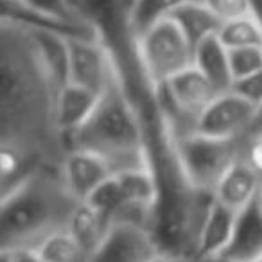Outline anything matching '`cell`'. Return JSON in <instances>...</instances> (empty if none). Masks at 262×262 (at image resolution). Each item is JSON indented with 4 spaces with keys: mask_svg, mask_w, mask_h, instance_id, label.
Listing matches in <instances>:
<instances>
[{
    "mask_svg": "<svg viewBox=\"0 0 262 262\" xmlns=\"http://www.w3.org/2000/svg\"><path fill=\"white\" fill-rule=\"evenodd\" d=\"M69 83L65 36L0 20V135L2 149L31 167H63L69 153L58 126V97Z\"/></svg>",
    "mask_w": 262,
    "mask_h": 262,
    "instance_id": "1",
    "label": "cell"
},
{
    "mask_svg": "<svg viewBox=\"0 0 262 262\" xmlns=\"http://www.w3.org/2000/svg\"><path fill=\"white\" fill-rule=\"evenodd\" d=\"M81 201L67 187L61 169L41 167L2 192L0 248L34 250L45 237L69 228Z\"/></svg>",
    "mask_w": 262,
    "mask_h": 262,
    "instance_id": "2",
    "label": "cell"
},
{
    "mask_svg": "<svg viewBox=\"0 0 262 262\" xmlns=\"http://www.w3.org/2000/svg\"><path fill=\"white\" fill-rule=\"evenodd\" d=\"M67 146L102 157L113 174L127 169H149L139 110L124 90L117 70L90 119L67 135Z\"/></svg>",
    "mask_w": 262,
    "mask_h": 262,
    "instance_id": "3",
    "label": "cell"
},
{
    "mask_svg": "<svg viewBox=\"0 0 262 262\" xmlns=\"http://www.w3.org/2000/svg\"><path fill=\"white\" fill-rule=\"evenodd\" d=\"M139 49L144 70L157 88L194 67V45L171 16L147 27L139 38Z\"/></svg>",
    "mask_w": 262,
    "mask_h": 262,
    "instance_id": "4",
    "label": "cell"
},
{
    "mask_svg": "<svg viewBox=\"0 0 262 262\" xmlns=\"http://www.w3.org/2000/svg\"><path fill=\"white\" fill-rule=\"evenodd\" d=\"M178 147L190 183L212 196L223 174L241 157V139L223 140L192 133L178 139Z\"/></svg>",
    "mask_w": 262,
    "mask_h": 262,
    "instance_id": "5",
    "label": "cell"
},
{
    "mask_svg": "<svg viewBox=\"0 0 262 262\" xmlns=\"http://www.w3.org/2000/svg\"><path fill=\"white\" fill-rule=\"evenodd\" d=\"M69 83L102 95L113 79V61L99 38H65Z\"/></svg>",
    "mask_w": 262,
    "mask_h": 262,
    "instance_id": "6",
    "label": "cell"
},
{
    "mask_svg": "<svg viewBox=\"0 0 262 262\" xmlns=\"http://www.w3.org/2000/svg\"><path fill=\"white\" fill-rule=\"evenodd\" d=\"M255 113L257 106L248 102L235 92H225L219 94L200 115L194 133L223 140L241 139L253 122Z\"/></svg>",
    "mask_w": 262,
    "mask_h": 262,
    "instance_id": "7",
    "label": "cell"
},
{
    "mask_svg": "<svg viewBox=\"0 0 262 262\" xmlns=\"http://www.w3.org/2000/svg\"><path fill=\"white\" fill-rule=\"evenodd\" d=\"M158 251L162 250L151 230L133 223L115 221L90 262H149Z\"/></svg>",
    "mask_w": 262,
    "mask_h": 262,
    "instance_id": "8",
    "label": "cell"
},
{
    "mask_svg": "<svg viewBox=\"0 0 262 262\" xmlns=\"http://www.w3.org/2000/svg\"><path fill=\"white\" fill-rule=\"evenodd\" d=\"M61 172L67 187L77 201H86L106 180L113 176V169L108 162L86 149H69Z\"/></svg>",
    "mask_w": 262,
    "mask_h": 262,
    "instance_id": "9",
    "label": "cell"
},
{
    "mask_svg": "<svg viewBox=\"0 0 262 262\" xmlns=\"http://www.w3.org/2000/svg\"><path fill=\"white\" fill-rule=\"evenodd\" d=\"M262 185V176L243 157H239L219 180L214 198L232 210L241 212L257 198Z\"/></svg>",
    "mask_w": 262,
    "mask_h": 262,
    "instance_id": "10",
    "label": "cell"
},
{
    "mask_svg": "<svg viewBox=\"0 0 262 262\" xmlns=\"http://www.w3.org/2000/svg\"><path fill=\"white\" fill-rule=\"evenodd\" d=\"M237 217H239L237 210H232L215 198L212 200L207 217H205L203 226H201L196 260L212 258L225 253L233 237V232H235Z\"/></svg>",
    "mask_w": 262,
    "mask_h": 262,
    "instance_id": "11",
    "label": "cell"
},
{
    "mask_svg": "<svg viewBox=\"0 0 262 262\" xmlns=\"http://www.w3.org/2000/svg\"><path fill=\"white\" fill-rule=\"evenodd\" d=\"M223 255L239 262L255 260L262 255V208L257 198L239 212L235 232Z\"/></svg>",
    "mask_w": 262,
    "mask_h": 262,
    "instance_id": "12",
    "label": "cell"
},
{
    "mask_svg": "<svg viewBox=\"0 0 262 262\" xmlns=\"http://www.w3.org/2000/svg\"><path fill=\"white\" fill-rule=\"evenodd\" d=\"M99 101H101V95L88 88L72 83H67L61 88L58 97V126L65 139L90 119Z\"/></svg>",
    "mask_w": 262,
    "mask_h": 262,
    "instance_id": "13",
    "label": "cell"
},
{
    "mask_svg": "<svg viewBox=\"0 0 262 262\" xmlns=\"http://www.w3.org/2000/svg\"><path fill=\"white\" fill-rule=\"evenodd\" d=\"M194 67L208 77L219 94L232 90L233 76L230 69V52L217 34L205 38L194 49Z\"/></svg>",
    "mask_w": 262,
    "mask_h": 262,
    "instance_id": "14",
    "label": "cell"
},
{
    "mask_svg": "<svg viewBox=\"0 0 262 262\" xmlns=\"http://www.w3.org/2000/svg\"><path fill=\"white\" fill-rule=\"evenodd\" d=\"M169 16L182 27V31L189 38L190 43L194 45V49L205 38L212 36V34H217L223 26L221 20L205 4V0L187 2V4L176 8Z\"/></svg>",
    "mask_w": 262,
    "mask_h": 262,
    "instance_id": "15",
    "label": "cell"
},
{
    "mask_svg": "<svg viewBox=\"0 0 262 262\" xmlns=\"http://www.w3.org/2000/svg\"><path fill=\"white\" fill-rule=\"evenodd\" d=\"M110 226H112V219L88 201H81L77 205L69 223V230L83 244L90 257L106 237Z\"/></svg>",
    "mask_w": 262,
    "mask_h": 262,
    "instance_id": "16",
    "label": "cell"
},
{
    "mask_svg": "<svg viewBox=\"0 0 262 262\" xmlns=\"http://www.w3.org/2000/svg\"><path fill=\"white\" fill-rule=\"evenodd\" d=\"M115 180L124 194L126 205H144L155 208L158 203V183L151 169H127L115 172Z\"/></svg>",
    "mask_w": 262,
    "mask_h": 262,
    "instance_id": "17",
    "label": "cell"
},
{
    "mask_svg": "<svg viewBox=\"0 0 262 262\" xmlns=\"http://www.w3.org/2000/svg\"><path fill=\"white\" fill-rule=\"evenodd\" d=\"M41 262H90V255L69 228L45 237L34 250H29Z\"/></svg>",
    "mask_w": 262,
    "mask_h": 262,
    "instance_id": "18",
    "label": "cell"
},
{
    "mask_svg": "<svg viewBox=\"0 0 262 262\" xmlns=\"http://www.w3.org/2000/svg\"><path fill=\"white\" fill-rule=\"evenodd\" d=\"M217 36L226 49L262 47V24L255 15L230 20L223 24Z\"/></svg>",
    "mask_w": 262,
    "mask_h": 262,
    "instance_id": "19",
    "label": "cell"
},
{
    "mask_svg": "<svg viewBox=\"0 0 262 262\" xmlns=\"http://www.w3.org/2000/svg\"><path fill=\"white\" fill-rule=\"evenodd\" d=\"M187 2H192V0H133L131 18L139 36L155 22L169 16L176 8Z\"/></svg>",
    "mask_w": 262,
    "mask_h": 262,
    "instance_id": "20",
    "label": "cell"
},
{
    "mask_svg": "<svg viewBox=\"0 0 262 262\" xmlns=\"http://www.w3.org/2000/svg\"><path fill=\"white\" fill-rule=\"evenodd\" d=\"M15 4H20L22 8L29 9L31 13H36L45 18L76 24V26H90L74 8L72 0H22V2H15Z\"/></svg>",
    "mask_w": 262,
    "mask_h": 262,
    "instance_id": "21",
    "label": "cell"
},
{
    "mask_svg": "<svg viewBox=\"0 0 262 262\" xmlns=\"http://www.w3.org/2000/svg\"><path fill=\"white\" fill-rule=\"evenodd\" d=\"M241 157L262 176V106L257 108L253 122L241 137Z\"/></svg>",
    "mask_w": 262,
    "mask_h": 262,
    "instance_id": "22",
    "label": "cell"
},
{
    "mask_svg": "<svg viewBox=\"0 0 262 262\" xmlns=\"http://www.w3.org/2000/svg\"><path fill=\"white\" fill-rule=\"evenodd\" d=\"M86 201L94 205L95 208H99L101 212H104L110 219H113V215L126 205V200H124L122 190H120L119 183H117L115 174L110 180H106Z\"/></svg>",
    "mask_w": 262,
    "mask_h": 262,
    "instance_id": "23",
    "label": "cell"
},
{
    "mask_svg": "<svg viewBox=\"0 0 262 262\" xmlns=\"http://www.w3.org/2000/svg\"><path fill=\"white\" fill-rule=\"evenodd\" d=\"M233 81L262 70V47L228 49Z\"/></svg>",
    "mask_w": 262,
    "mask_h": 262,
    "instance_id": "24",
    "label": "cell"
},
{
    "mask_svg": "<svg viewBox=\"0 0 262 262\" xmlns=\"http://www.w3.org/2000/svg\"><path fill=\"white\" fill-rule=\"evenodd\" d=\"M205 4L223 24L255 15L253 0H205Z\"/></svg>",
    "mask_w": 262,
    "mask_h": 262,
    "instance_id": "25",
    "label": "cell"
},
{
    "mask_svg": "<svg viewBox=\"0 0 262 262\" xmlns=\"http://www.w3.org/2000/svg\"><path fill=\"white\" fill-rule=\"evenodd\" d=\"M230 92H235L237 95L246 99L248 102H251L257 108L262 106V70L235 79Z\"/></svg>",
    "mask_w": 262,
    "mask_h": 262,
    "instance_id": "26",
    "label": "cell"
},
{
    "mask_svg": "<svg viewBox=\"0 0 262 262\" xmlns=\"http://www.w3.org/2000/svg\"><path fill=\"white\" fill-rule=\"evenodd\" d=\"M149 262H194V258L185 257L180 253H169V251H158Z\"/></svg>",
    "mask_w": 262,
    "mask_h": 262,
    "instance_id": "27",
    "label": "cell"
},
{
    "mask_svg": "<svg viewBox=\"0 0 262 262\" xmlns=\"http://www.w3.org/2000/svg\"><path fill=\"white\" fill-rule=\"evenodd\" d=\"M18 260V251L9 250V248H0V262H16Z\"/></svg>",
    "mask_w": 262,
    "mask_h": 262,
    "instance_id": "28",
    "label": "cell"
},
{
    "mask_svg": "<svg viewBox=\"0 0 262 262\" xmlns=\"http://www.w3.org/2000/svg\"><path fill=\"white\" fill-rule=\"evenodd\" d=\"M196 262H239V260H235V258L228 257V255H217V257L203 258V260H196Z\"/></svg>",
    "mask_w": 262,
    "mask_h": 262,
    "instance_id": "29",
    "label": "cell"
},
{
    "mask_svg": "<svg viewBox=\"0 0 262 262\" xmlns=\"http://www.w3.org/2000/svg\"><path fill=\"white\" fill-rule=\"evenodd\" d=\"M253 9H255V16L262 24V0H253Z\"/></svg>",
    "mask_w": 262,
    "mask_h": 262,
    "instance_id": "30",
    "label": "cell"
},
{
    "mask_svg": "<svg viewBox=\"0 0 262 262\" xmlns=\"http://www.w3.org/2000/svg\"><path fill=\"white\" fill-rule=\"evenodd\" d=\"M257 201H258V205H260V208H262V185H260V190H258V194H257Z\"/></svg>",
    "mask_w": 262,
    "mask_h": 262,
    "instance_id": "31",
    "label": "cell"
},
{
    "mask_svg": "<svg viewBox=\"0 0 262 262\" xmlns=\"http://www.w3.org/2000/svg\"><path fill=\"white\" fill-rule=\"evenodd\" d=\"M250 262H262V255H260V257L255 258V260H250Z\"/></svg>",
    "mask_w": 262,
    "mask_h": 262,
    "instance_id": "32",
    "label": "cell"
},
{
    "mask_svg": "<svg viewBox=\"0 0 262 262\" xmlns=\"http://www.w3.org/2000/svg\"><path fill=\"white\" fill-rule=\"evenodd\" d=\"M8 2H22V0H8Z\"/></svg>",
    "mask_w": 262,
    "mask_h": 262,
    "instance_id": "33",
    "label": "cell"
},
{
    "mask_svg": "<svg viewBox=\"0 0 262 262\" xmlns=\"http://www.w3.org/2000/svg\"><path fill=\"white\" fill-rule=\"evenodd\" d=\"M194 262H196V260H194Z\"/></svg>",
    "mask_w": 262,
    "mask_h": 262,
    "instance_id": "34",
    "label": "cell"
}]
</instances>
